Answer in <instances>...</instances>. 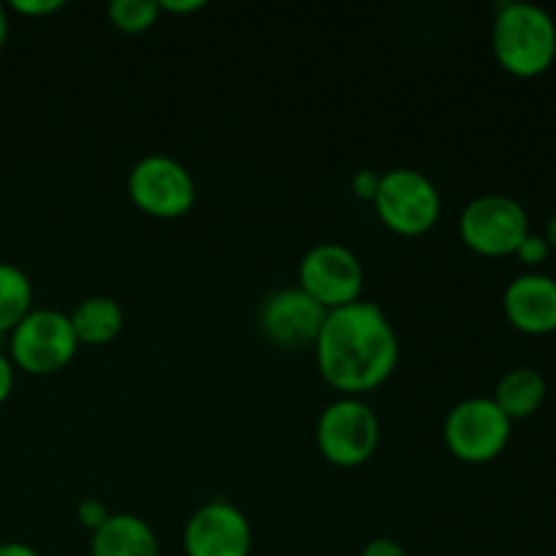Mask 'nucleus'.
Returning a JSON list of instances; mask_svg holds the SVG:
<instances>
[{
	"mask_svg": "<svg viewBox=\"0 0 556 556\" xmlns=\"http://www.w3.org/2000/svg\"><path fill=\"white\" fill-rule=\"evenodd\" d=\"M315 356L331 389L358 396L391 378L400 362V337L380 304L358 299L326 313Z\"/></svg>",
	"mask_w": 556,
	"mask_h": 556,
	"instance_id": "f257e3e1",
	"label": "nucleus"
},
{
	"mask_svg": "<svg viewBox=\"0 0 556 556\" xmlns=\"http://www.w3.org/2000/svg\"><path fill=\"white\" fill-rule=\"evenodd\" d=\"M497 63L519 79L546 74L556 60V22L543 5L510 0L497 9L492 25Z\"/></svg>",
	"mask_w": 556,
	"mask_h": 556,
	"instance_id": "f03ea898",
	"label": "nucleus"
},
{
	"mask_svg": "<svg viewBox=\"0 0 556 556\" xmlns=\"http://www.w3.org/2000/svg\"><path fill=\"white\" fill-rule=\"evenodd\" d=\"M79 340L68 313L33 307L9 334V358L27 375H54L71 364Z\"/></svg>",
	"mask_w": 556,
	"mask_h": 556,
	"instance_id": "7ed1b4c3",
	"label": "nucleus"
},
{
	"mask_svg": "<svg viewBox=\"0 0 556 556\" xmlns=\"http://www.w3.org/2000/svg\"><path fill=\"white\" fill-rule=\"evenodd\" d=\"M514 421L492 396H470L456 402L443 424V440L451 454L467 465H486L508 448Z\"/></svg>",
	"mask_w": 556,
	"mask_h": 556,
	"instance_id": "20e7f679",
	"label": "nucleus"
},
{
	"mask_svg": "<svg viewBox=\"0 0 556 556\" xmlns=\"http://www.w3.org/2000/svg\"><path fill=\"white\" fill-rule=\"evenodd\" d=\"M372 204L383 226L402 237L427 233L440 220V210H443L432 179L418 168L407 166L380 174V188Z\"/></svg>",
	"mask_w": 556,
	"mask_h": 556,
	"instance_id": "39448f33",
	"label": "nucleus"
},
{
	"mask_svg": "<svg viewBox=\"0 0 556 556\" xmlns=\"http://www.w3.org/2000/svg\"><path fill=\"white\" fill-rule=\"evenodd\" d=\"M320 454L337 467H358L372 459L380 443V421L358 396H340L318 418L315 429Z\"/></svg>",
	"mask_w": 556,
	"mask_h": 556,
	"instance_id": "423d86ee",
	"label": "nucleus"
},
{
	"mask_svg": "<svg viewBox=\"0 0 556 556\" xmlns=\"http://www.w3.org/2000/svg\"><path fill=\"white\" fill-rule=\"evenodd\" d=\"M530 233V215L516 199L486 193L472 199L459 215V237L472 253L503 258L514 255Z\"/></svg>",
	"mask_w": 556,
	"mask_h": 556,
	"instance_id": "0eeeda50",
	"label": "nucleus"
},
{
	"mask_svg": "<svg viewBox=\"0 0 556 556\" xmlns=\"http://www.w3.org/2000/svg\"><path fill=\"white\" fill-rule=\"evenodd\" d=\"M128 193L141 212L152 217H182L195 204V179L177 157L152 155L139 157L128 174Z\"/></svg>",
	"mask_w": 556,
	"mask_h": 556,
	"instance_id": "6e6552de",
	"label": "nucleus"
},
{
	"mask_svg": "<svg viewBox=\"0 0 556 556\" xmlns=\"http://www.w3.org/2000/svg\"><path fill=\"white\" fill-rule=\"evenodd\" d=\"M299 288L320 307L337 309L362 299L364 264L340 242H320L299 261Z\"/></svg>",
	"mask_w": 556,
	"mask_h": 556,
	"instance_id": "1a4fd4ad",
	"label": "nucleus"
},
{
	"mask_svg": "<svg viewBox=\"0 0 556 556\" xmlns=\"http://www.w3.org/2000/svg\"><path fill=\"white\" fill-rule=\"evenodd\" d=\"M182 546L188 556H250L253 527L237 505L210 500L185 525Z\"/></svg>",
	"mask_w": 556,
	"mask_h": 556,
	"instance_id": "9d476101",
	"label": "nucleus"
},
{
	"mask_svg": "<svg viewBox=\"0 0 556 556\" xmlns=\"http://www.w3.org/2000/svg\"><path fill=\"white\" fill-rule=\"evenodd\" d=\"M326 313L309 293L302 288H282L275 291L264 304H261L258 324L266 340L286 351H299V348H315V340L320 334Z\"/></svg>",
	"mask_w": 556,
	"mask_h": 556,
	"instance_id": "9b49d317",
	"label": "nucleus"
},
{
	"mask_svg": "<svg viewBox=\"0 0 556 556\" xmlns=\"http://www.w3.org/2000/svg\"><path fill=\"white\" fill-rule=\"evenodd\" d=\"M503 309L508 324L521 334H556V280L543 271L514 277L503 293Z\"/></svg>",
	"mask_w": 556,
	"mask_h": 556,
	"instance_id": "f8f14e48",
	"label": "nucleus"
},
{
	"mask_svg": "<svg viewBox=\"0 0 556 556\" xmlns=\"http://www.w3.org/2000/svg\"><path fill=\"white\" fill-rule=\"evenodd\" d=\"M90 556H161L157 535L141 516L109 514L92 532Z\"/></svg>",
	"mask_w": 556,
	"mask_h": 556,
	"instance_id": "ddd939ff",
	"label": "nucleus"
},
{
	"mask_svg": "<svg viewBox=\"0 0 556 556\" xmlns=\"http://www.w3.org/2000/svg\"><path fill=\"white\" fill-rule=\"evenodd\" d=\"M546 396L548 383L543 372H538L535 367H514L500 378L492 400L510 421H525L541 410Z\"/></svg>",
	"mask_w": 556,
	"mask_h": 556,
	"instance_id": "4468645a",
	"label": "nucleus"
},
{
	"mask_svg": "<svg viewBox=\"0 0 556 556\" xmlns=\"http://www.w3.org/2000/svg\"><path fill=\"white\" fill-rule=\"evenodd\" d=\"M79 345H106L123 331L125 313L117 299L87 296L68 313Z\"/></svg>",
	"mask_w": 556,
	"mask_h": 556,
	"instance_id": "2eb2a0df",
	"label": "nucleus"
},
{
	"mask_svg": "<svg viewBox=\"0 0 556 556\" xmlns=\"http://www.w3.org/2000/svg\"><path fill=\"white\" fill-rule=\"evenodd\" d=\"M33 309V282L20 266L0 261V334H11Z\"/></svg>",
	"mask_w": 556,
	"mask_h": 556,
	"instance_id": "dca6fc26",
	"label": "nucleus"
},
{
	"mask_svg": "<svg viewBox=\"0 0 556 556\" xmlns=\"http://www.w3.org/2000/svg\"><path fill=\"white\" fill-rule=\"evenodd\" d=\"M157 0H114L109 3V20L119 33H144L161 16Z\"/></svg>",
	"mask_w": 556,
	"mask_h": 556,
	"instance_id": "f3484780",
	"label": "nucleus"
},
{
	"mask_svg": "<svg viewBox=\"0 0 556 556\" xmlns=\"http://www.w3.org/2000/svg\"><path fill=\"white\" fill-rule=\"evenodd\" d=\"M548 253H552V248H548V242L543 239V233H527L525 239H521V244L516 248V258L521 261L525 266H530V269H538V266H543L548 261Z\"/></svg>",
	"mask_w": 556,
	"mask_h": 556,
	"instance_id": "a211bd4d",
	"label": "nucleus"
},
{
	"mask_svg": "<svg viewBox=\"0 0 556 556\" xmlns=\"http://www.w3.org/2000/svg\"><path fill=\"white\" fill-rule=\"evenodd\" d=\"M380 188V174L372 168H362V172L353 174V195L362 201H375Z\"/></svg>",
	"mask_w": 556,
	"mask_h": 556,
	"instance_id": "6ab92c4d",
	"label": "nucleus"
},
{
	"mask_svg": "<svg viewBox=\"0 0 556 556\" xmlns=\"http://www.w3.org/2000/svg\"><path fill=\"white\" fill-rule=\"evenodd\" d=\"M76 516H79L81 527H87L90 532H96L98 527L109 519V510L103 508L98 500H85V503L79 505V510H76Z\"/></svg>",
	"mask_w": 556,
	"mask_h": 556,
	"instance_id": "aec40b11",
	"label": "nucleus"
},
{
	"mask_svg": "<svg viewBox=\"0 0 556 556\" xmlns=\"http://www.w3.org/2000/svg\"><path fill=\"white\" fill-rule=\"evenodd\" d=\"M11 9L25 16H47L63 9V0H14Z\"/></svg>",
	"mask_w": 556,
	"mask_h": 556,
	"instance_id": "412c9836",
	"label": "nucleus"
},
{
	"mask_svg": "<svg viewBox=\"0 0 556 556\" xmlns=\"http://www.w3.org/2000/svg\"><path fill=\"white\" fill-rule=\"evenodd\" d=\"M362 556H407V552L402 543L391 541V538H375L364 546Z\"/></svg>",
	"mask_w": 556,
	"mask_h": 556,
	"instance_id": "4be33fe9",
	"label": "nucleus"
},
{
	"mask_svg": "<svg viewBox=\"0 0 556 556\" xmlns=\"http://www.w3.org/2000/svg\"><path fill=\"white\" fill-rule=\"evenodd\" d=\"M11 389H14V364H11V358L0 351V405L9 400Z\"/></svg>",
	"mask_w": 556,
	"mask_h": 556,
	"instance_id": "5701e85b",
	"label": "nucleus"
},
{
	"mask_svg": "<svg viewBox=\"0 0 556 556\" xmlns=\"http://www.w3.org/2000/svg\"><path fill=\"white\" fill-rule=\"evenodd\" d=\"M161 3V11H168V14H190V11L204 9V0H157Z\"/></svg>",
	"mask_w": 556,
	"mask_h": 556,
	"instance_id": "b1692460",
	"label": "nucleus"
},
{
	"mask_svg": "<svg viewBox=\"0 0 556 556\" xmlns=\"http://www.w3.org/2000/svg\"><path fill=\"white\" fill-rule=\"evenodd\" d=\"M0 556H41V554H38L33 546H27V543L9 541V543H0Z\"/></svg>",
	"mask_w": 556,
	"mask_h": 556,
	"instance_id": "393cba45",
	"label": "nucleus"
},
{
	"mask_svg": "<svg viewBox=\"0 0 556 556\" xmlns=\"http://www.w3.org/2000/svg\"><path fill=\"white\" fill-rule=\"evenodd\" d=\"M543 239H546V242H548V248L556 250V215L548 217L546 231H543Z\"/></svg>",
	"mask_w": 556,
	"mask_h": 556,
	"instance_id": "a878e982",
	"label": "nucleus"
},
{
	"mask_svg": "<svg viewBox=\"0 0 556 556\" xmlns=\"http://www.w3.org/2000/svg\"><path fill=\"white\" fill-rule=\"evenodd\" d=\"M5 38H9V16H5V9L0 5V52L5 47Z\"/></svg>",
	"mask_w": 556,
	"mask_h": 556,
	"instance_id": "bb28decb",
	"label": "nucleus"
}]
</instances>
